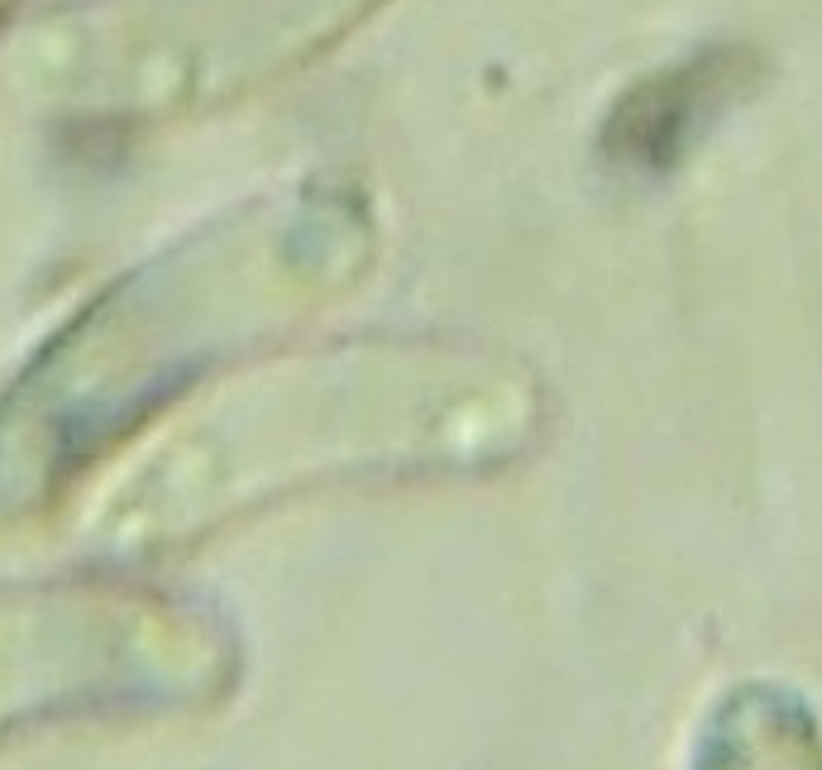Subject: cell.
I'll return each instance as SVG.
<instances>
[{
    "label": "cell",
    "mask_w": 822,
    "mask_h": 770,
    "mask_svg": "<svg viewBox=\"0 0 822 770\" xmlns=\"http://www.w3.org/2000/svg\"><path fill=\"white\" fill-rule=\"evenodd\" d=\"M101 507L120 555L187 551L287 503L517 470L551 431L545 374L459 330L283 345L168 416Z\"/></svg>",
    "instance_id": "1"
},
{
    "label": "cell",
    "mask_w": 822,
    "mask_h": 770,
    "mask_svg": "<svg viewBox=\"0 0 822 770\" xmlns=\"http://www.w3.org/2000/svg\"><path fill=\"white\" fill-rule=\"evenodd\" d=\"M378 249L364 191L301 182L106 278L0 383V526L58 512L206 388L293 345L374 278Z\"/></svg>",
    "instance_id": "2"
},
{
    "label": "cell",
    "mask_w": 822,
    "mask_h": 770,
    "mask_svg": "<svg viewBox=\"0 0 822 770\" xmlns=\"http://www.w3.org/2000/svg\"><path fill=\"white\" fill-rule=\"evenodd\" d=\"M245 641L211 599L125 565L0 580V751L82 723L220 709Z\"/></svg>",
    "instance_id": "3"
},
{
    "label": "cell",
    "mask_w": 822,
    "mask_h": 770,
    "mask_svg": "<svg viewBox=\"0 0 822 770\" xmlns=\"http://www.w3.org/2000/svg\"><path fill=\"white\" fill-rule=\"evenodd\" d=\"M388 0H62L24 82L72 125H164L235 106L330 53Z\"/></svg>",
    "instance_id": "4"
},
{
    "label": "cell",
    "mask_w": 822,
    "mask_h": 770,
    "mask_svg": "<svg viewBox=\"0 0 822 770\" xmlns=\"http://www.w3.org/2000/svg\"><path fill=\"white\" fill-rule=\"evenodd\" d=\"M693 770H822V732L794 694L751 684L707 718Z\"/></svg>",
    "instance_id": "5"
},
{
    "label": "cell",
    "mask_w": 822,
    "mask_h": 770,
    "mask_svg": "<svg viewBox=\"0 0 822 770\" xmlns=\"http://www.w3.org/2000/svg\"><path fill=\"white\" fill-rule=\"evenodd\" d=\"M10 6H14V0H0V14H6V10H10Z\"/></svg>",
    "instance_id": "6"
}]
</instances>
